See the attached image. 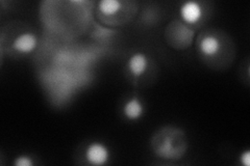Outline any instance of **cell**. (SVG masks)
<instances>
[{"label":"cell","instance_id":"6da1fadb","mask_svg":"<svg viewBox=\"0 0 250 166\" xmlns=\"http://www.w3.org/2000/svg\"><path fill=\"white\" fill-rule=\"evenodd\" d=\"M151 147L162 159L178 160L185 155L188 142L185 132L173 127H165L154 134Z\"/></svg>","mask_w":250,"mask_h":166},{"label":"cell","instance_id":"7a4b0ae2","mask_svg":"<svg viewBox=\"0 0 250 166\" xmlns=\"http://www.w3.org/2000/svg\"><path fill=\"white\" fill-rule=\"evenodd\" d=\"M108 149L101 144L95 142L88 147L85 151L87 160L93 165H103L108 160Z\"/></svg>","mask_w":250,"mask_h":166},{"label":"cell","instance_id":"3957f363","mask_svg":"<svg viewBox=\"0 0 250 166\" xmlns=\"http://www.w3.org/2000/svg\"><path fill=\"white\" fill-rule=\"evenodd\" d=\"M170 27L178 34L176 37H170V42H174L175 47H186L191 44L193 39V30L182 24L181 22H174Z\"/></svg>","mask_w":250,"mask_h":166},{"label":"cell","instance_id":"277c9868","mask_svg":"<svg viewBox=\"0 0 250 166\" xmlns=\"http://www.w3.org/2000/svg\"><path fill=\"white\" fill-rule=\"evenodd\" d=\"M37 37L31 34H22L13 42V47L16 51L20 53H30L37 47Z\"/></svg>","mask_w":250,"mask_h":166},{"label":"cell","instance_id":"5b68a950","mask_svg":"<svg viewBox=\"0 0 250 166\" xmlns=\"http://www.w3.org/2000/svg\"><path fill=\"white\" fill-rule=\"evenodd\" d=\"M183 19L188 23H196L202 16V9L199 3L195 1L186 2L181 9Z\"/></svg>","mask_w":250,"mask_h":166},{"label":"cell","instance_id":"8992f818","mask_svg":"<svg viewBox=\"0 0 250 166\" xmlns=\"http://www.w3.org/2000/svg\"><path fill=\"white\" fill-rule=\"evenodd\" d=\"M148 67V59L144 53H136L132 55L128 61V69L134 76H141L145 73Z\"/></svg>","mask_w":250,"mask_h":166},{"label":"cell","instance_id":"52a82bcc","mask_svg":"<svg viewBox=\"0 0 250 166\" xmlns=\"http://www.w3.org/2000/svg\"><path fill=\"white\" fill-rule=\"evenodd\" d=\"M220 42L214 36H207L201 39L200 42V50L201 52L207 55V56H213L216 55L220 50Z\"/></svg>","mask_w":250,"mask_h":166},{"label":"cell","instance_id":"ba28073f","mask_svg":"<svg viewBox=\"0 0 250 166\" xmlns=\"http://www.w3.org/2000/svg\"><path fill=\"white\" fill-rule=\"evenodd\" d=\"M124 114L129 120H138L143 114V105L137 98L129 100L124 106Z\"/></svg>","mask_w":250,"mask_h":166},{"label":"cell","instance_id":"9c48e42d","mask_svg":"<svg viewBox=\"0 0 250 166\" xmlns=\"http://www.w3.org/2000/svg\"><path fill=\"white\" fill-rule=\"evenodd\" d=\"M121 2L118 0H103L99 2V10L104 15H114L120 10Z\"/></svg>","mask_w":250,"mask_h":166},{"label":"cell","instance_id":"30bf717a","mask_svg":"<svg viewBox=\"0 0 250 166\" xmlns=\"http://www.w3.org/2000/svg\"><path fill=\"white\" fill-rule=\"evenodd\" d=\"M15 165L17 166H31L33 161H31L27 156H20L15 160Z\"/></svg>","mask_w":250,"mask_h":166},{"label":"cell","instance_id":"8fae6325","mask_svg":"<svg viewBox=\"0 0 250 166\" xmlns=\"http://www.w3.org/2000/svg\"><path fill=\"white\" fill-rule=\"evenodd\" d=\"M241 162L242 164H244L245 166L250 165V152L246 151L243 155L241 156Z\"/></svg>","mask_w":250,"mask_h":166}]
</instances>
